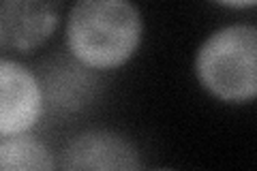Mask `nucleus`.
I'll return each mask as SVG.
<instances>
[{
  "instance_id": "f03ea898",
  "label": "nucleus",
  "mask_w": 257,
  "mask_h": 171,
  "mask_svg": "<svg viewBox=\"0 0 257 171\" xmlns=\"http://www.w3.org/2000/svg\"><path fill=\"white\" fill-rule=\"evenodd\" d=\"M195 75L223 103H248L257 94V28L231 24L214 30L195 54Z\"/></svg>"
},
{
  "instance_id": "423d86ee",
  "label": "nucleus",
  "mask_w": 257,
  "mask_h": 171,
  "mask_svg": "<svg viewBox=\"0 0 257 171\" xmlns=\"http://www.w3.org/2000/svg\"><path fill=\"white\" fill-rule=\"evenodd\" d=\"M56 167L50 148L28 133L0 139V171H50Z\"/></svg>"
},
{
  "instance_id": "7ed1b4c3",
  "label": "nucleus",
  "mask_w": 257,
  "mask_h": 171,
  "mask_svg": "<svg viewBox=\"0 0 257 171\" xmlns=\"http://www.w3.org/2000/svg\"><path fill=\"white\" fill-rule=\"evenodd\" d=\"M60 24V0H0V47L35 52Z\"/></svg>"
},
{
  "instance_id": "39448f33",
  "label": "nucleus",
  "mask_w": 257,
  "mask_h": 171,
  "mask_svg": "<svg viewBox=\"0 0 257 171\" xmlns=\"http://www.w3.org/2000/svg\"><path fill=\"white\" fill-rule=\"evenodd\" d=\"M62 169L133 171L142 167L138 150L126 139L109 131H88L77 135L62 154Z\"/></svg>"
},
{
  "instance_id": "f257e3e1",
  "label": "nucleus",
  "mask_w": 257,
  "mask_h": 171,
  "mask_svg": "<svg viewBox=\"0 0 257 171\" xmlns=\"http://www.w3.org/2000/svg\"><path fill=\"white\" fill-rule=\"evenodd\" d=\"M144 20L131 0H75L64 43L71 56L88 69L111 71L138 54Z\"/></svg>"
},
{
  "instance_id": "0eeeda50",
  "label": "nucleus",
  "mask_w": 257,
  "mask_h": 171,
  "mask_svg": "<svg viewBox=\"0 0 257 171\" xmlns=\"http://www.w3.org/2000/svg\"><path fill=\"white\" fill-rule=\"evenodd\" d=\"M223 7H229V9H251L257 5V0H214Z\"/></svg>"
},
{
  "instance_id": "20e7f679",
  "label": "nucleus",
  "mask_w": 257,
  "mask_h": 171,
  "mask_svg": "<svg viewBox=\"0 0 257 171\" xmlns=\"http://www.w3.org/2000/svg\"><path fill=\"white\" fill-rule=\"evenodd\" d=\"M43 116V88L28 67L0 58V137L28 133Z\"/></svg>"
}]
</instances>
